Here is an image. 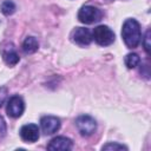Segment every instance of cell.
<instances>
[{
    "instance_id": "obj_1",
    "label": "cell",
    "mask_w": 151,
    "mask_h": 151,
    "mask_svg": "<svg viewBox=\"0 0 151 151\" xmlns=\"http://www.w3.org/2000/svg\"><path fill=\"white\" fill-rule=\"evenodd\" d=\"M122 38L129 48H136L139 45L142 38L139 22L134 19L125 20L122 28Z\"/></svg>"
},
{
    "instance_id": "obj_2",
    "label": "cell",
    "mask_w": 151,
    "mask_h": 151,
    "mask_svg": "<svg viewBox=\"0 0 151 151\" xmlns=\"http://www.w3.org/2000/svg\"><path fill=\"white\" fill-rule=\"evenodd\" d=\"M114 33L113 31L106 25L97 26L92 32V39L100 45V46H109L114 41Z\"/></svg>"
},
{
    "instance_id": "obj_3",
    "label": "cell",
    "mask_w": 151,
    "mask_h": 151,
    "mask_svg": "<svg viewBox=\"0 0 151 151\" xmlns=\"http://www.w3.org/2000/svg\"><path fill=\"white\" fill-rule=\"evenodd\" d=\"M101 18H103V12L98 7L91 5L83 6L78 12V19L83 24L90 25L93 22H98L99 20H101Z\"/></svg>"
},
{
    "instance_id": "obj_4",
    "label": "cell",
    "mask_w": 151,
    "mask_h": 151,
    "mask_svg": "<svg viewBox=\"0 0 151 151\" xmlns=\"http://www.w3.org/2000/svg\"><path fill=\"white\" fill-rule=\"evenodd\" d=\"M76 126L78 129V131L80 132L81 136H91L96 132L97 130V123L94 120V118H92L91 116L87 114H81L76 119Z\"/></svg>"
},
{
    "instance_id": "obj_5",
    "label": "cell",
    "mask_w": 151,
    "mask_h": 151,
    "mask_svg": "<svg viewBox=\"0 0 151 151\" xmlns=\"http://www.w3.org/2000/svg\"><path fill=\"white\" fill-rule=\"evenodd\" d=\"M25 111V103L24 99L20 96H12L6 106V112L9 117L12 118H18L20 117Z\"/></svg>"
},
{
    "instance_id": "obj_6",
    "label": "cell",
    "mask_w": 151,
    "mask_h": 151,
    "mask_svg": "<svg viewBox=\"0 0 151 151\" xmlns=\"http://www.w3.org/2000/svg\"><path fill=\"white\" fill-rule=\"evenodd\" d=\"M40 126L45 134H53L60 129V119L54 116H45L40 119Z\"/></svg>"
},
{
    "instance_id": "obj_7",
    "label": "cell",
    "mask_w": 151,
    "mask_h": 151,
    "mask_svg": "<svg viewBox=\"0 0 151 151\" xmlns=\"http://www.w3.org/2000/svg\"><path fill=\"white\" fill-rule=\"evenodd\" d=\"M72 40L80 46H87L92 41V33L85 27H78L72 32Z\"/></svg>"
},
{
    "instance_id": "obj_8",
    "label": "cell",
    "mask_w": 151,
    "mask_h": 151,
    "mask_svg": "<svg viewBox=\"0 0 151 151\" xmlns=\"http://www.w3.org/2000/svg\"><path fill=\"white\" fill-rule=\"evenodd\" d=\"M20 137L26 143H34L39 139V127L35 124H26L20 129Z\"/></svg>"
},
{
    "instance_id": "obj_9",
    "label": "cell",
    "mask_w": 151,
    "mask_h": 151,
    "mask_svg": "<svg viewBox=\"0 0 151 151\" xmlns=\"http://www.w3.org/2000/svg\"><path fill=\"white\" fill-rule=\"evenodd\" d=\"M73 147V143L70 138L64 137V136H58L54 137L47 145L48 150L52 151H59V150H71Z\"/></svg>"
},
{
    "instance_id": "obj_10",
    "label": "cell",
    "mask_w": 151,
    "mask_h": 151,
    "mask_svg": "<svg viewBox=\"0 0 151 151\" xmlns=\"http://www.w3.org/2000/svg\"><path fill=\"white\" fill-rule=\"evenodd\" d=\"M1 54H2V59L4 61L9 65V66H14L19 63L20 58H19V54L17 53L13 44H7L6 46H2L1 48Z\"/></svg>"
},
{
    "instance_id": "obj_11",
    "label": "cell",
    "mask_w": 151,
    "mask_h": 151,
    "mask_svg": "<svg viewBox=\"0 0 151 151\" xmlns=\"http://www.w3.org/2000/svg\"><path fill=\"white\" fill-rule=\"evenodd\" d=\"M38 48H39V44L34 37H27L22 42V51L26 54H32L37 52Z\"/></svg>"
},
{
    "instance_id": "obj_12",
    "label": "cell",
    "mask_w": 151,
    "mask_h": 151,
    "mask_svg": "<svg viewBox=\"0 0 151 151\" xmlns=\"http://www.w3.org/2000/svg\"><path fill=\"white\" fill-rule=\"evenodd\" d=\"M139 63H140V58L136 53H129L125 57V65L127 66V68H134L136 66L139 65Z\"/></svg>"
},
{
    "instance_id": "obj_13",
    "label": "cell",
    "mask_w": 151,
    "mask_h": 151,
    "mask_svg": "<svg viewBox=\"0 0 151 151\" xmlns=\"http://www.w3.org/2000/svg\"><path fill=\"white\" fill-rule=\"evenodd\" d=\"M0 9L2 12V14L5 15H11L15 12V4L12 1V0H6L1 4L0 6Z\"/></svg>"
},
{
    "instance_id": "obj_14",
    "label": "cell",
    "mask_w": 151,
    "mask_h": 151,
    "mask_svg": "<svg viewBox=\"0 0 151 151\" xmlns=\"http://www.w3.org/2000/svg\"><path fill=\"white\" fill-rule=\"evenodd\" d=\"M101 150H127V147L122 144H118V143H107V144L103 145Z\"/></svg>"
},
{
    "instance_id": "obj_15",
    "label": "cell",
    "mask_w": 151,
    "mask_h": 151,
    "mask_svg": "<svg viewBox=\"0 0 151 151\" xmlns=\"http://www.w3.org/2000/svg\"><path fill=\"white\" fill-rule=\"evenodd\" d=\"M150 29H147L146 31V33H145V37H144V40H143V46H144V50H145V52L147 53V54H150Z\"/></svg>"
},
{
    "instance_id": "obj_16",
    "label": "cell",
    "mask_w": 151,
    "mask_h": 151,
    "mask_svg": "<svg viewBox=\"0 0 151 151\" xmlns=\"http://www.w3.org/2000/svg\"><path fill=\"white\" fill-rule=\"evenodd\" d=\"M6 98H7V88L4 87V86H1V87H0V107H1V105L5 103Z\"/></svg>"
},
{
    "instance_id": "obj_17",
    "label": "cell",
    "mask_w": 151,
    "mask_h": 151,
    "mask_svg": "<svg viewBox=\"0 0 151 151\" xmlns=\"http://www.w3.org/2000/svg\"><path fill=\"white\" fill-rule=\"evenodd\" d=\"M6 129H7V126H6V122H5L4 117L0 114V137H2V136L6 133Z\"/></svg>"
}]
</instances>
